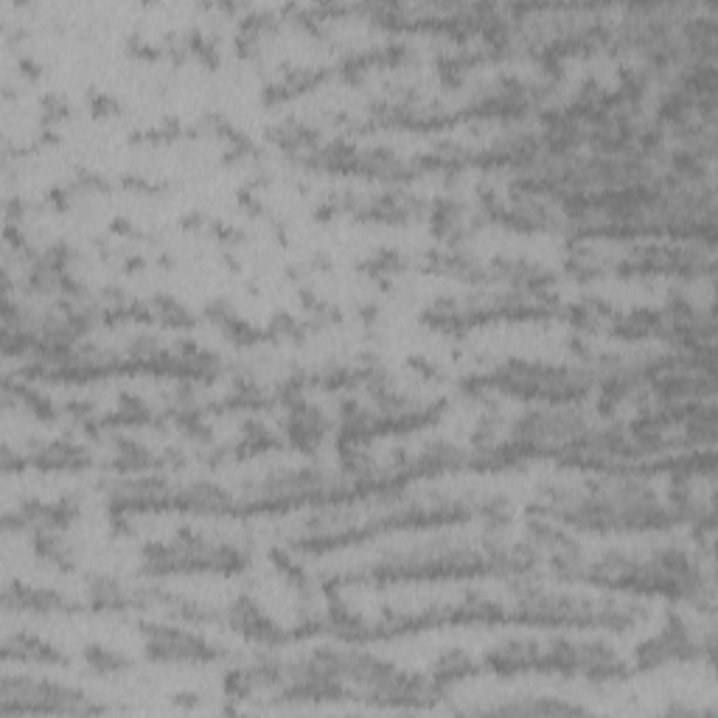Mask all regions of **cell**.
<instances>
[{"mask_svg": "<svg viewBox=\"0 0 718 718\" xmlns=\"http://www.w3.org/2000/svg\"><path fill=\"white\" fill-rule=\"evenodd\" d=\"M87 659L96 665V668H104V671H112V668H124L126 665V659H121L118 654H112V651H107V648H87Z\"/></svg>", "mask_w": 718, "mask_h": 718, "instance_id": "6da1fadb", "label": "cell"}]
</instances>
